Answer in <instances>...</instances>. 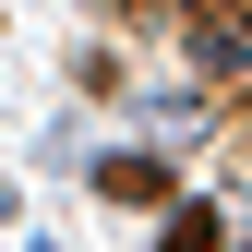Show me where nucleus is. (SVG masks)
<instances>
[{
	"mask_svg": "<svg viewBox=\"0 0 252 252\" xmlns=\"http://www.w3.org/2000/svg\"><path fill=\"white\" fill-rule=\"evenodd\" d=\"M96 192L108 204H168V168L156 156H96Z\"/></svg>",
	"mask_w": 252,
	"mask_h": 252,
	"instance_id": "f03ea898",
	"label": "nucleus"
},
{
	"mask_svg": "<svg viewBox=\"0 0 252 252\" xmlns=\"http://www.w3.org/2000/svg\"><path fill=\"white\" fill-rule=\"evenodd\" d=\"M168 252H216V204H180L168 216Z\"/></svg>",
	"mask_w": 252,
	"mask_h": 252,
	"instance_id": "7ed1b4c3",
	"label": "nucleus"
},
{
	"mask_svg": "<svg viewBox=\"0 0 252 252\" xmlns=\"http://www.w3.org/2000/svg\"><path fill=\"white\" fill-rule=\"evenodd\" d=\"M192 72H252V0H192Z\"/></svg>",
	"mask_w": 252,
	"mask_h": 252,
	"instance_id": "f257e3e1",
	"label": "nucleus"
}]
</instances>
